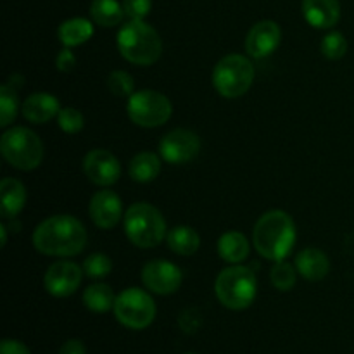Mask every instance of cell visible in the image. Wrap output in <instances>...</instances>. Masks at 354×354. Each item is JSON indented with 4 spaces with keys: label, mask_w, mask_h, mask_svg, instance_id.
Here are the masks:
<instances>
[{
    "label": "cell",
    "mask_w": 354,
    "mask_h": 354,
    "mask_svg": "<svg viewBox=\"0 0 354 354\" xmlns=\"http://www.w3.org/2000/svg\"><path fill=\"white\" fill-rule=\"evenodd\" d=\"M33 245L45 256L71 258L85 249L86 230L78 218L71 214H55L37 225Z\"/></svg>",
    "instance_id": "cell-1"
},
{
    "label": "cell",
    "mask_w": 354,
    "mask_h": 354,
    "mask_svg": "<svg viewBox=\"0 0 354 354\" xmlns=\"http://www.w3.org/2000/svg\"><path fill=\"white\" fill-rule=\"evenodd\" d=\"M256 251L270 261H283L296 244V225L286 211L272 209L261 214L252 230Z\"/></svg>",
    "instance_id": "cell-2"
},
{
    "label": "cell",
    "mask_w": 354,
    "mask_h": 354,
    "mask_svg": "<svg viewBox=\"0 0 354 354\" xmlns=\"http://www.w3.org/2000/svg\"><path fill=\"white\" fill-rule=\"evenodd\" d=\"M118 50L131 64L151 66L161 57L162 41L144 19H130L118 33Z\"/></svg>",
    "instance_id": "cell-3"
},
{
    "label": "cell",
    "mask_w": 354,
    "mask_h": 354,
    "mask_svg": "<svg viewBox=\"0 0 354 354\" xmlns=\"http://www.w3.org/2000/svg\"><path fill=\"white\" fill-rule=\"evenodd\" d=\"M124 234L137 248H156L168 235L165 216L149 203L131 204L124 213Z\"/></svg>",
    "instance_id": "cell-4"
},
{
    "label": "cell",
    "mask_w": 354,
    "mask_h": 354,
    "mask_svg": "<svg viewBox=\"0 0 354 354\" xmlns=\"http://www.w3.org/2000/svg\"><path fill=\"white\" fill-rule=\"evenodd\" d=\"M214 294L225 308L234 311L251 306L258 294V280L251 268L232 265L221 270L214 282Z\"/></svg>",
    "instance_id": "cell-5"
},
{
    "label": "cell",
    "mask_w": 354,
    "mask_h": 354,
    "mask_svg": "<svg viewBox=\"0 0 354 354\" xmlns=\"http://www.w3.org/2000/svg\"><path fill=\"white\" fill-rule=\"evenodd\" d=\"M0 152L3 159L21 171L38 168L44 159V144L33 130L14 127L3 131L0 138Z\"/></svg>",
    "instance_id": "cell-6"
},
{
    "label": "cell",
    "mask_w": 354,
    "mask_h": 354,
    "mask_svg": "<svg viewBox=\"0 0 354 354\" xmlns=\"http://www.w3.org/2000/svg\"><path fill=\"white\" fill-rule=\"evenodd\" d=\"M254 76V66L249 57L241 54H228L214 66L213 85L221 97L237 99L249 92Z\"/></svg>",
    "instance_id": "cell-7"
},
{
    "label": "cell",
    "mask_w": 354,
    "mask_h": 354,
    "mask_svg": "<svg viewBox=\"0 0 354 354\" xmlns=\"http://www.w3.org/2000/svg\"><path fill=\"white\" fill-rule=\"evenodd\" d=\"M127 113L135 124L142 128L162 127L171 118V100L158 90H138L128 97Z\"/></svg>",
    "instance_id": "cell-8"
},
{
    "label": "cell",
    "mask_w": 354,
    "mask_h": 354,
    "mask_svg": "<svg viewBox=\"0 0 354 354\" xmlns=\"http://www.w3.org/2000/svg\"><path fill=\"white\" fill-rule=\"evenodd\" d=\"M114 315L123 327L131 330L147 328L156 318V303L145 290L130 287L116 296Z\"/></svg>",
    "instance_id": "cell-9"
},
{
    "label": "cell",
    "mask_w": 354,
    "mask_h": 354,
    "mask_svg": "<svg viewBox=\"0 0 354 354\" xmlns=\"http://www.w3.org/2000/svg\"><path fill=\"white\" fill-rule=\"evenodd\" d=\"M201 152V138L196 131L176 128L159 142V156L169 165H187Z\"/></svg>",
    "instance_id": "cell-10"
},
{
    "label": "cell",
    "mask_w": 354,
    "mask_h": 354,
    "mask_svg": "<svg viewBox=\"0 0 354 354\" xmlns=\"http://www.w3.org/2000/svg\"><path fill=\"white\" fill-rule=\"evenodd\" d=\"M182 270L166 259H154L142 268V282L151 292L168 296L182 286Z\"/></svg>",
    "instance_id": "cell-11"
},
{
    "label": "cell",
    "mask_w": 354,
    "mask_h": 354,
    "mask_svg": "<svg viewBox=\"0 0 354 354\" xmlns=\"http://www.w3.org/2000/svg\"><path fill=\"white\" fill-rule=\"evenodd\" d=\"M83 268L73 261H55L47 268L44 286L54 297H68L78 290L83 279Z\"/></svg>",
    "instance_id": "cell-12"
},
{
    "label": "cell",
    "mask_w": 354,
    "mask_h": 354,
    "mask_svg": "<svg viewBox=\"0 0 354 354\" xmlns=\"http://www.w3.org/2000/svg\"><path fill=\"white\" fill-rule=\"evenodd\" d=\"M83 173L95 185L111 187L120 180L121 165L113 152L93 149L83 159Z\"/></svg>",
    "instance_id": "cell-13"
},
{
    "label": "cell",
    "mask_w": 354,
    "mask_h": 354,
    "mask_svg": "<svg viewBox=\"0 0 354 354\" xmlns=\"http://www.w3.org/2000/svg\"><path fill=\"white\" fill-rule=\"evenodd\" d=\"M280 38H282V31L279 24L275 21L263 19L249 30L244 44L245 52L249 57L265 59L279 48Z\"/></svg>",
    "instance_id": "cell-14"
},
{
    "label": "cell",
    "mask_w": 354,
    "mask_h": 354,
    "mask_svg": "<svg viewBox=\"0 0 354 354\" xmlns=\"http://www.w3.org/2000/svg\"><path fill=\"white\" fill-rule=\"evenodd\" d=\"M88 213L95 227L109 230L116 227L123 218V204L120 196L113 190H99L90 199Z\"/></svg>",
    "instance_id": "cell-15"
},
{
    "label": "cell",
    "mask_w": 354,
    "mask_h": 354,
    "mask_svg": "<svg viewBox=\"0 0 354 354\" xmlns=\"http://www.w3.org/2000/svg\"><path fill=\"white\" fill-rule=\"evenodd\" d=\"M61 111V104H59L57 97L47 92H35L28 97L21 106V113L26 118L30 123L40 124L48 123L54 120Z\"/></svg>",
    "instance_id": "cell-16"
},
{
    "label": "cell",
    "mask_w": 354,
    "mask_h": 354,
    "mask_svg": "<svg viewBox=\"0 0 354 354\" xmlns=\"http://www.w3.org/2000/svg\"><path fill=\"white\" fill-rule=\"evenodd\" d=\"M303 16L318 30H328L341 19L339 0H303Z\"/></svg>",
    "instance_id": "cell-17"
},
{
    "label": "cell",
    "mask_w": 354,
    "mask_h": 354,
    "mask_svg": "<svg viewBox=\"0 0 354 354\" xmlns=\"http://www.w3.org/2000/svg\"><path fill=\"white\" fill-rule=\"evenodd\" d=\"M296 270L303 279L310 280V282H318L328 275L330 261L324 251L317 248H308L297 254Z\"/></svg>",
    "instance_id": "cell-18"
},
{
    "label": "cell",
    "mask_w": 354,
    "mask_h": 354,
    "mask_svg": "<svg viewBox=\"0 0 354 354\" xmlns=\"http://www.w3.org/2000/svg\"><path fill=\"white\" fill-rule=\"evenodd\" d=\"M26 204V189L16 178H3L0 183V209L6 220L16 218Z\"/></svg>",
    "instance_id": "cell-19"
},
{
    "label": "cell",
    "mask_w": 354,
    "mask_h": 354,
    "mask_svg": "<svg viewBox=\"0 0 354 354\" xmlns=\"http://www.w3.org/2000/svg\"><path fill=\"white\" fill-rule=\"evenodd\" d=\"M251 252L249 241L242 232L228 230L218 239V254L230 265H241Z\"/></svg>",
    "instance_id": "cell-20"
},
{
    "label": "cell",
    "mask_w": 354,
    "mask_h": 354,
    "mask_svg": "<svg viewBox=\"0 0 354 354\" xmlns=\"http://www.w3.org/2000/svg\"><path fill=\"white\" fill-rule=\"evenodd\" d=\"M161 159L154 152H138L128 165V175L133 182L149 183L161 173Z\"/></svg>",
    "instance_id": "cell-21"
},
{
    "label": "cell",
    "mask_w": 354,
    "mask_h": 354,
    "mask_svg": "<svg viewBox=\"0 0 354 354\" xmlns=\"http://www.w3.org/2000/svg\"><path fill=\"white\" fill-rule=\"evenodd\" d=\"M93 35V24L88 19L83 17H73V19L64 21L59 26L57 37L64 47H78V45L85 44L92 38Z\"/></svg>",
    "instance_id": "cell-22"
},
{
    "label": "cell",
    "mask_w": 354,
    "mask_h": 354,
    "mask_svg": "<svg viewBox=\"0 0 354 354\" xmlns=\"http://www.w3.org/2000/svg\"><path fill=\"white\" fill-rule=\"evenodd\" d=\"M168 248L178 256H192L197 252L201 245V237L194 228L180 225V227L171 228L166 235Z\"/></svg>",
    "instance_id": "cell-23"
},
{
    "label": "cell",
    "mask_w": 354,
    "mask_h": 354,
    "mask_svg": "<svg viewBox=\"0 0 354 354\" xmlns=\"http://www.w3.org/2000/svg\"><path fill=\"white\" fill-rule=\"evenodd\" d=\"M90 16H92L93 23L99 26L113 28L123 21V3H120L118 0H93L90 6Z\"/></svg>",
    "instance_id": "cell-24"
},
{
    "label": "cell",
    "mask_w": 354,
    "mask_h": 354,
    "mask_svg": "<svg viewBox=\"0 0 354 354\" xmlns=\"http://www.w3.org/2000/svg\"><path fill=\"white\" fill-rule=\"evenodd\" d=\"M116 296L107 283H92L83 292V304L93 313H107L114 310Z\"/></svg>",
    "instance_id": "cell-25"
},
{
    "label": "cell",
    "mask_w": 354,
    "mask_h": 354,
    "mask_svg": "<svg viewBox=\"0 0 354 354\" xmlns=\"http://www.w3.org/2000/svg\"><path fill=\"white\" fill-rule=\"evenodd\" d=\"M19 102H17L16 88L10 85L0 86V127H9L17 116Z\"/></svg>",
    "instance_id": "cell-26"
},
{
    "label": "cell",
    "mask_w": 354,
    "mask_h": 354,
    "mask_svg": "<svg viewBox=\"0 0 354 354\" xmlns=\"http://www.w3.org/2000/svg\"><path fill=\"white\" fill-rule=\"evenodd\" d=\"M297 270L294 268L292 265L286 261H275L273 265L272 273H270V280H272L273 287L279 290H290L294 286H296L297 279Z\"/></svg>",
    "instance_id": "cell-27"
},
{
    "label": "cell",
    "mask_w": 354,
    "mask_h": 354,
    "mask_svg": "<svg viewBox=\"0 0 354 354\" xmlns=\"http://www.w3.org/2000/svg\"><path fill=\"white\" fill-rule=\"evenodd\" d=\"M320 48L325 57L330 59V61H337V59L344 57L346 52H348V40L339 31H330L324 37Z\"/></svg>",
    "instance_id": "cell-28"
},
{
    "label": "cell",
    "mask_w": 354,
    "mask_h": 354,
    "mask_svg": "<svg viewBox=\"0 0 354 354\" xmlns=\"http://www.w3.org/2000/svg\"><path fill=\"white\" fill-rule=\"evenodd\" d=\"M111 270H113V261L104 252H93L83 261V272L90 279H104L109 275Z\"/></svg>",
    "instance_id": "cell-29"
},
{
    "label": "cell",
    "mask_w": 354,
    "mask_h": 354,
    "mask_svg": "<svg viewBox=\"0 0 354 354\" xmlns=\"http://www.w3.org/2000/svg\"><path fill=\"white\" fill-rule=\"evenodd\" d=\"M107 86L116 97H131L135 93L133 76L127 71H113L107 76Z\"/></svg>",
    "instance_id": "cell-30"
},
{
    "label": "cell",
    "mask_w": 354,
    "mask_h": 354,
    "mask_svg": "<svg viewBox=\"0 0 354 354\" xmlns=\"http://www.w3.org/2000/svg\"><path fill=\"white\" fill-rule=\"evenodd\" d=\"M57 124L64 133H78L85 127V118L75 107H62L57 114Z\"/></svg>",
    "instance_id": "cell-31"
},
{
    "label": "cell",
    "mask_w": 354,
    "mask_h": 354,
    "mask_svg": "<svg viewBox=\"0 0 354 354\" xmlns=\"http://www.w3.org/2000/svg\"><path fill=\"white\" fill-rule=\"evenodd\" d=\"M152 0H123L124 16L128 19H144L151 12Z\"/></svg>",
    "instance_id": "cell-32"
},
{
    "label": "cell",
    "mask_w": 354,
    "mask_h": 354,
    "mask_svg": "<svg viewBox=\"0 0 354 354\" xmlns=\"http://www.w3.org/2000/svg\"><path fill=\"white\" fill-rule=\"evenodd\" d=\"M55 66H57L59 71H62V73H69L73 68H75L76 57H75V54L71 52V48L64 47L61 52H59L57 57H55Z\"/></svg>",
    "instance_id": "cell-33"
},
{
    "label": "cell",
    "mask_w": 354,
    "mask_h": 354,
    "mask_svg": "<svg viewBox=\"0 0 354 354\" xmlns=\"http://www.w3.org/2000/svg\"><path fill=\"white\" fill-rule=\"evenodd\" d=\"M0 354H31L30 349L19 341H14V339H6L0 344Z\"/></svg>",
    "instance_id": "cell-34"
},
{
    "label": "cell",
    "mask_w": 354,
    "mask_h": 354,
    "mask_svg": "<svg viewBox=\"0 0 354 354\" xmlns=\"http://www.w3.org/2000/svg\"><path fill=\"white\" fill-rule=\"evenodd\" d=\"M59 354H86V349L82 341H78V339H69V341H66L62 344Z\"/></svg>",
    "instance_id": "cell-35"
},
{
    "label": "cell",
    "mask_w": 354,
    "mask_h": 354,
    "mask_svg": "<svg viewBox=\"0 0 354 354\" xmlns=\"http://www.w3.org/2000/svg\"><path fill=\"white\" fill-rule=\"evenodd\" d=\"M0 234H2V248H3V245L7 244V230H6V227H3V225L0 227Z\"/></svg>",
    "instance_id": "cell-36"
},
{
    "label": "cell",
    "mask_w": 354,
    "mask_h": 354,
    "mask_svg": "<svg viewBox=\"0 0 354 354\" xmlns=\"http://www.w3.org/2000/svg\"><path fill=\"white\" fill-rule=\"evenodd\" d=\"M185 354H196V353H185Z\"/></svg>",
    "instance_id": "cell-37"
}]
</instances>
